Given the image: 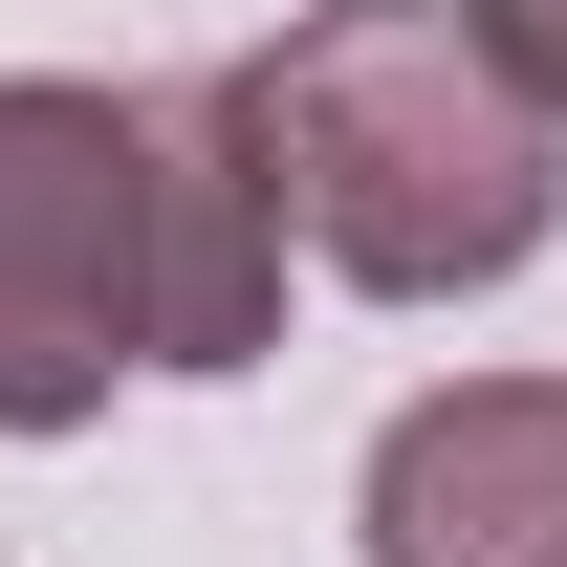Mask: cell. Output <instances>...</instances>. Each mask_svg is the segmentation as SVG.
Masks as SVG:
<instances>
[{
    "label": "cell",
    "instance_id": "cell-1",
    "mask_svg": "<svg viewBox=\"0 0 567 567\" xmlns=\"http://www.w3.org/2000/svg\"><path fill=\"white\" fill-rule=\"evenodd\" d=\"M240 132H262L284 240L371 306H458V284H524L567 218V110L502 87V44L458 0H328L240 66Z\"/></svg>",
    "mask_w": 567,
    "mask_h": 567
},
{
    "label": "cell",
    "instance_id": "cell-4",
    "mask_svg": "<svg viewBox=\"0 0 567 567\" xmlns=\"http://www.w3.org/2000/svg\"><path fill=\"white\" fill-rule=\"evenodd\" d=\"M132 110H153V371H262L284 350V197H262V132H240V66L132 87Z\"/></svg>",
    "mask_w": 567,
    "mask_h": 567
},
{
    "label": "cell",
    "instance_id": "cell-5",
    "mask_svg": "<svg viewBox=\"0 0 567 567\" xmlns=\"http://www.w3.org/2000/svg\"><path fill=\"white\" fill-rule=\"evenodd\" d=\"M458 22L502 44V87H524V110H567V0H458Z\"/></svg>",
    "mask_w": 567,
    "mask_h": 567
},
{
    "label": "cell",
    "instance_id": "cell-2",
    "mask_svg": "<svg viewBox=\"0 0 567 567\" xmlns=\"http://www.w3.org/2000/svg\"><path fill=\"white\" fill-rule=\"evenodd\" d=\"M153 371V110L0 87V436H87Z\"/></svg>",
    "mask_w": 567,
    "mask_h": 567
},
{
    "label": "cell",
    "instance_id": "cell-3",
    "mask_svg": "<svg viewBox=\"0 0 567 567\" xmlns=\"http://www.w3.org/2000/svg\"><path fill=\"white\" fill-rule=\"evenodd\" d=\"M371 567H567V371H458L371 436Z\"/></svg>",
    "mask_w": 567,
    "mask_h": 567
}]
</instances>
